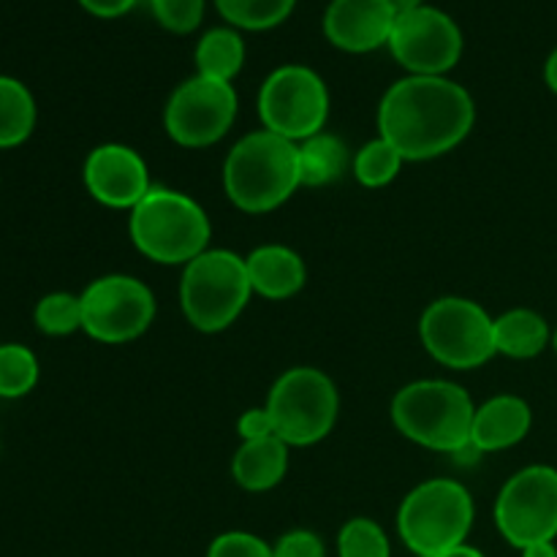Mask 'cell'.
Wrapping results in <instances>:
<instances>
[{
  "instance_id": "cell-1",
  "label": "cell",
  "mask_w": 557,
  "mask_h": 557,
  "mask_svg": "<svg viewBox=\"0 0 557 557\" xmlns=\"http://www.w3.org/2000/svg\"><path fill=\"white\" fill-rule=\"evenodd\" d=\"M471 92L446 76H406L384 92L379 136L406 161H430L455 150L473 128Z\"/></svg>"
},
{
  "instance_id": "cell-2",
  "label": "cell",
  "mask_w": 557,
  "mask_h": 557,
  "mask_svg": "<svg viewBox=\"0 0 557 557\" xmlns=\"http://www.w3.org/2000/svg\"><path fill=\"white\" fill-rule=\"evenodd\" d=\"M299 185V145L264 128L243 136L223 163L228 201L248 215L277 210Z\"/></svg>"
},
{
  "instance_id": "cell-3",
  "label": "cell",
  "mask_w": 557,
  "mask_h": 557,
  "mask_svg": "<svg viewBox=\"0 0 557 557\" xmlns=\"http://www.w3.org/2000/svg\"><path fill=\"white\" fill-rule=\"evenodd\" d=\"M473 417L476 406L471 395L451 381H413L392 400L395 428L413 444L446 455L471 449Z\"/></svg>"
},
{
  "instance_id": "cell-4",
  "label": "cell",
  "mask_w": 557,
  "mask_h": 557,
  "mask_svg": "<svg viewBox=\"0 0 557 557\" xmlns=\"http://www.w3.org/2000/svg\"><path fill=\"white\" fill-rule=\"evenodd\" d=\"M131 239L156 264H188L210 245V218L199 201L172 188L147 190L131 210Z\"/></svg>"
},
{
  "instance_id": "cell-5",
  "label": "cell",
  "mask_w": 557,
  "mask_h": 557,
  "mask_svg": "<svg viewBox=\"0 0 557 557\" xmlns=\"http://www.w3.org/2000/svg\"><path fill=\"white\" fill-rule=\"evenodd\" d=\"M250 277L243 256L226 248H207L188 261L180 281V305L194 330L215 335L228 330L248 305Z\"/></svg>"
},
{
  "instance_id": "cell-6",
  "label": "cell",
  "mask_w": 557,
  "mask_h": 557,
  "mask_svg": "<svg viewBox=\"0 0 557 557\" xmlns=\"http://www.w3.org/2000/svg\"><path fill=\"white\" fill-rule=\"evenodd\" d=\"M473 528V498L455 479H430L406 495L397 511V533L419 557H438L466 544Z\"/></svg>"
},
{
  "instance_id": "cell-7",
  "label": "cell",
  "mask_w": 557,
  "mask_h": 557,
  "mask_svg": "<svg viewBox=\"0 0 557 557\" xmlns=\"http://www.w3.org/2000/svg\"><path fill=\"white\" fill-rule=\"evenodd\" d=\"M335 384L315 368H292L275 381L267 411L275 422V435L288 446H313L332 433L337 422Z\"/></svg>"
},
{
  "instance_id": "cell-8",
  "label": "cell",
  "mask_w": 557,
  "mask_h": 557,
  "mask_svg": "<svg viewBox=\"0 0 557 557\" xmlns=\"http://www.w3.org/2000/svg\"><path fill=\"white\" fill-rule=\"evenodd\" d=\"M419 335L435 362L451 370H473L495 357V319L466 297L435 299L419 321Z\"/></svg>"
},
{
  "instance_id": "cell-9",
  "label": "cell",
  "mask_w": 557,
  "mask_h": 557,
  "mask_svg": "<svg viewBox=\"0 0 557 557\" xmlns=\"http://www.w3.org/2000/svg\"><path fill=\"white\" fill-rule=\"evenodd\" d=\"M259 117L264 131L288 141H305L324 131L330 90L308 65H281L261 85Z\"/></svg>"
},
{
  "instance_id": "cell-10",
  "label": "cell",
  "mask_w": 557,
  "mask_h": 557,
  "mask_svg": "<svg viewBox=\"0 0 557 557\" xmlns=\"http://www.w3.org/2000/svg\"><path fill=\"white\" fill-rule=\"evenodd\" d=\"M82 330L98 343L120 346L145 335L156 321V297L131 275H103L82 294Z\"/></svg>"
},
{
  "instance_id": "cell-11",
  "label": "cell",
  "mask_w": 557,
  "mask_h": 557,
  "mask_svg": "<svg viewBox=\"0 0 557 557\" xmlns=\"http://www.w3.org/2000/svg\"><path fill=\"white\" fill-rule=\"evenodd\" d=\"M495 525L517 549L555 542L557 536V471L528 466L517 471L495 500Z\"/></svg>"
},
{
  "instance_id": "cell-12",
  "label": "cell",
  "mask_w": 557,
  "mask_h": 557,
  "mask_svg": "<svg viewBox=\"0 0 557 557\" xmlns=\"http://www.w3.org/2000/svg\"><path fill=\"white\" fill-rule=\"evenodd\" d=\"M237 90L232 82L190 76L169 98L163 128L177 145L201 150L221 141L237 120Z\"/></svg>"
},
{
  "instance_id": "cell-13",
  "label": "cell",
  "mask_w": 557,
  "mask_h": 557,
  "mask_svg": "<svg viewBox=\"0 0 557 557\" xmlns=\"http://www.w3.org/2000/svg\"><path fill=\"white\" fill-rule=\"evenodd\" d=\"M389 49L413 76H444L462 58V33L446 11L422 5L397 16Z\"/></svg>"
},
{
  "instance_id": "cell-14",
  "label": "cell",
  "mask_w": 557,
  "mask_h": 557,
  "mask_svg": "<svg viewBox=\"0 0 557 557\" xmlns=\"http://www.w3.org/2000/svg\"><path fill=\"white\" fill-rule=\"evenodd\" d=\"M82 177L92 199L112 210H134L152 188L145 158L134 147L114 141L96 147L87 156Z\"/></svg>"
},
{
  "instance_id": "cell-15",
  "label": "cell",
  "mask_w": 557,
  "mask_h": 557,
  "mask_svg": "<svg viewBox=\"0 0 557 557\" xmlns=\"http://www.w3.org/2000/svg\"><path fill=\"white\" fill-rule=\"evenodd\" d=\"M395 22L389 0H332L324 14V36L343 52L362 54L386 47Z\"/></svg>"
},
{
  "instance_id": "cell-16",
  "label": "cell",
  "mask_w": 557,
  "mask_h": 557,
  "mask_svg": "<svg viewBox=\"0 0 557 557\" xmlns=\"http://www.w3.org/2000/svg\"><path fill=\"white\" fill-rule=\"evenodd\" d=\"M533 411L522 397L498 395L476 408L471 428V446L482 451H504L531 433Z\"/></svg>"
},
{
  "instance_id": "cell-17",
  "label": "cell",
  "mask_w": 557,
  "mask_h": 557,
  "mask_svg": "<svg viewBox=\"0 0 557 557\" xmlns=\"http://www.w3.org/2000/svg\"><path fill=\"white\" fill-rule=\"evenodd\" d=\"M245 267H248L253 294L272 302L292 299L294 294L302 292L308 281L302 256L286 245H261L253 253L245 256Z\"/></svg>"
},
{
  "instance_id": "cell-18",
  "label": "cell",
  "mask_w": 557,
  "mask_h": 557,
  "mask_svg": "<svg viewBox=\"0 0 557 557\" xmlns=\"http://www.w3.org/2000/svg\"><path fill=\"white\" fill-rule=\"evenodd\" d=\"M288 471V444L277 435L243 441L232 460V476L248 493H267L277 487Z\"/></svg>"
},
{
  "instance_id": "cell-19",
  "label": "cell",
  "mask_w": 557,
  "mask_h": 557,
  "mask_svg": "<svg viewBox=\"0 0 557 557\" xmlns=\"http://www.w3.org/2000/svg\"><path fill=\"white\" fill-rule=\"evenodd\" d=\"M553 343L547 319L536 310L515 308L495 319V351L511 359H533Z\"/></svg>"
},
{
  "instance_id": "cell-20",
  "label": "cell",
  "mask_w": 557,
  "mask_h": 557,
  "mask_svg": "<svg viewBox=\"0 0 557 557\" xmlns=\"http://www.w3.org/2000/svg\"><path fill=\"white\" fill-rule=\"evenodd\" d=\"M348 166V147L341 136L321 134L299 141V174L305 188H324L337 183Z\"/></svg>"
},
{
  "instance_id": "cell-21",
  "label": "cell",
  "mask_w": 557,
  "mask_h": 557,
  "mask_svg": "<svg viewBox=\"0 0 557 557\" xmlns=\"http://www.w3.org/2000/svg\"><path fill=\"white\" fill-rule=\"evenodd\" d=\"M245 65V41L237 27H212L196 44V69L199 76L232 82Z\"/></svg>"
},
{
  "instance_id": "cell-22",
  "label": "cell",
  "mask_w": 557,
  "mask_h": 557,
  "mask_svg": "<svg viewBox=\"0 0 557 557\" xmlns=\"http://www.w3.org/2000/svg\"><path fill=\"white\" fill-rule=\"evenodd\" d=\"M36 128V101L14 76H0V150L22 145Z\"/></svg>"
},
{
  "instance_id": "cell-23",
  "label": "cell",
  "mask_w": 557,
  "mask_h": 557,
  "mask_svg": "<svg viewBox=\"0 0 557 557\" xmlns=\"http://www.w3.org/2000/svg\"><path fill=\"white\" fill-rule=\"evenodd\" d=\"M297 0H215L223 20L239 30H270L294 11Z\"/></svg>"
},
{
  "instance_id": "cell-24",
  "label": "cell",
  "mask_w": 557,
  "mask_h": 557,
  "mask_svg": "<svg viewBox=\"0 0 557 557\" xmlns=\"http://www.w3.org/2000/svg\"><path fill=\"white\" fill-rule=\"evenodd\" d=\"M406 158L386 139H373L354 156V177L364 188H384L400 174Z\"/></svg>"
},
{
  "instance_id": "cell-25",
  "label": "cell",
  "mask_w": 557,
  "mask_h": 557,
  "mask_svg": "<svg viewBox=\"0 0 557 557\" xmlns=\"http://www.w3.org/2000/svg\"><path fill=\"white\" fill-rule=\"evenodd\" d=\"M38 384V359L20 343L0 346V397L16 400Z\"/></svg>"
},
{
  "instance_id": "cell-26",
  "label": "cell",
  "mask_w": 557,
  "mask_h": 557,
  "mask_svg": "<svg viewBox=\"0 0 557 557\" xmlns=\"http://www.w3.org/2000/svg\"><path fill=\"white\" fill-rule=\"evenodd\" d=\"M337 555L341 557H392L389 539L379 522L368 517H354L337 533Z\"/></svg>"
},
{
  "instance_id": "cell-27",
  "label": "cell",
  "mask_w": 557,
  "mask_h": 557,
  "mask_svg": "<svg viewBox=\"0 0 557 557\" xmlns=\"http://www.w3.org/2000/svg\"><path fill=\"white\" fill-rule=\"evenodd\" d=\"M36 326L44 335L63 337L82 330V299L69 292H54L38 299L36 305Z\"/></svg>"
},
{
  "instance_id": "cell-28",
  "label": "cell",
  "mask_w": 557,
  "mask_h": 557,
  "mask_svg": "<svg viewBox=\"0 0 557 557\" xmlns=\"http://www.w3.org/2000/svg\"><path fill=\"white\" fill-rule=\"evenodd\" d=\"M150 9L169 33H194L205 20V0H150Z\"/></svg>"
},
{
  "instance_id": "cell-29",
  "label": "cell",
  "mask_w": 557,
  "mask_h": 557,
  "mask_svg": "<svg viewBox=\"0 0 557 557\" xmlns=\"http://www.w3.org/2000/svg\"><path fill=\"white\" fill-rule=\"evenodd\" d=\"M207 557H275L264 539L245 531L221 533L207 549Z\"/></svg>"
},
{
  "instance_id": "cell-30",
  "label": "cell",
  "mask_w": 557,
  "mask_h": 557,
  "mask_svg": "<svg viewBox=\"0 0 557 557\" xmlns=\"http://www.w3.org/2000/svg\"><path fill=\"white\" fill-rule=\"evenodd\" d=\"M275 557H326L324 542L313 531H292L272 547Z\"/></svg>"
},
{
  "instance_id": "cell-31",
  "label": "cell",
  "mask_w": 557,
  "mask_h": 557,
  "mask_svg": "<svg viewBox=\"0 0 557 557\" xmlns=\"http://www.w3.org/2000/svg\"><path fill=\"white\" fill-rule=\"evenodd\" d=\"M237 433L243 441H259V438H270V435H275V422H272L267 406L245 411L237 422Z\"/></svg>"
},
{
  "instance_id": "cell-32",
  "label": "cell",
  "mask_w": 557,
  "mask_h": 557,
  "mask_svg": "<svg viewBox=\"0 0 557 557\" xmlns=\"http://www.w3.org/2000/svg\"><path fill=\"white\" fill-rule=\"evenodd\" d=\"M139 0H79V5L85 11H90L92 16H101V20H114V16L128 14Z\"/></svg>"
},
{
  "instance_id": "cell-33",
  "label": "cell",
  "mask_w": 557,
  "mask_h": 557,
  "mask_svg": "<svg viewBox=\"0 0 557 557\" xmlns=\"http://www.w3.org/2000/svg\"><path fill=\"white\" fill-rule=\"evenodd\" d=\"M522 557H557V547L555 542H536L528 544L525 549H520Z\"/></svg>"
},
{
  "instance_id": "cell-34",
  "label": "cell",
  "mask_w": 557,
  "mask_h": 557,
  "mask_svg": "<svg viewBox=\"0 0 557 557\" xmlns=\"http://www.w3.org/2000/svg\"><path fill=\"white\" fill-rule=\"evenodd\" d=\"M544 79H547L549 90L557 92V49L547 58V65H544Z\"/></svg>"
},
{
  "instance_id": "cell-35",
  "label": "cell",
  "mask_w": 557,
  "mask_h": 557,
  "mask_svg": "<svg viewBox=\"0 0 557 557\" xmlns=\"http://www.w3.org/2000/svg\"><path fill=\"white\" fill-rule=\"evenodd\" d=\"M389 5L395 9L397 16H403V14H411V11L422 9L424 0H389Z\"/></svg>"
},
{
  "instance_id": "cell-36",
  "label": "cell",
  "mask_w": 557,
  "mask_h": 557,
  "mask_svg": "<svg viewBox=\"0 0 557 557\" xmlns=\"http://www.w3.org/2000/svg\"><path fill=\"white\" fill-rule=\"evenodd\" d=\"M438 557H484V553L476 547H468V544H460V547L446 549V553H441Z\"/></svg>"
},
{
  "instance_id": "cell-37",
  "label": "cell",
  "mask_w": 557,
  "mask_h": 557,
  "mask_svg": "<svg viewBox=\"0 0 557 557\" xmlns=\"http://www.w3.org/2000/svg\"><path fill=\"white\" fill-rule=\"evenodd\" d=\"M553 346H555V351H557V330L553 332Z\"/></svg>"
}]
</instances>
